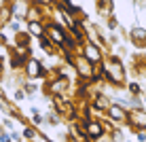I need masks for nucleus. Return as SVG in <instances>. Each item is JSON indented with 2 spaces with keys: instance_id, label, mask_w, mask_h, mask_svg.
Returning <instances> with one entry per match:
<instances>
[{
  "instance_id": "nucleus-8",
  "label": "nucleus",
  "mask_w": 146,
  "mask_h": 142,
  "mask_svg": "<svg viewBox=\"0 0 146 142\" xmlns=\"http://www.w3.org/2000/svg\"><path fill=\"white\" fill-rule=\"evenodd\" d=\"M129 38L135 47H144L146 45V30L144 28H131L129 30Z\"/></svg>"
},
{
  "instance_id": "nucleus-3",
  "label": "nucleus",
  "mask_w": 146,
  "mask_h": 142,
  "mask_svg": "<svg viewBox=\"0 0 146 142\" xmlns=\"http://www.w3.org/2000/svg\"><path fill=\"white\" fill-rule=\"evenodd\" d=\"M68 85H70V79H68V77L53 79L51 83H49V93L55 95V98H62V95H64V91L68 89Z\"/></svg>"
},
{
  "instance_id": "nucleus-22",
  "label": "nucleus",
  "mask_w": 146,
  "mask_h": 142,
  "mask_svg": "<svg viewBox=\"0 0 146 142\" xmlns=\"http://www.w3.org/2000/svg\"><path fill=\"white\" fill-rule=\"evenodd\" d=\"M144 104H146V98H144Z\"/></svg>"
},
{
  "instance_id": "nucleus-15",
  "label": "nucleus",
  "mask_w": 146,
  "mask_h": 142,
  "mask_svg": "<svg viewBox=\"0 0 146 142\" xmlns=\"http://www.w3.org/2000/svg\"><path fill=\"white\" fill-rule=\"evenodd\" d=\"M23 138L34 140V138H36V129H34V127H26V129H23Z\"/></svg>"
},
{
  "instance_id": "nucleus-11",
  "label": "nucleus",
  "mask_w": 146,
  "mask_h": 142,
  "mask_svg": "<svg viewBox=\"0 0 146 142\" xmlns=\"http://www.w3.org/2000/svg\"><path fill=\"white\" fill-rule=\"evenodd\" d=\"M28 9H30V4L28 2H23V0H15L13 2V9H11V15H15V17H26L28 15Z\"/></svg>"
},
{
  "instance_id": "nucleus-7",
  "label": "nucleus",
  "mask_w": 146,
  "mask_h": 142,
  "mask_svg": "<svg viewBox=\"0 0 146 142\" xmlns=\"http://www.w3.org/2000/svg\"><path fill=\"white\" fill-rule=\"evenodd\" d=\"M26 74L30 79H38L40 74H42V64H40L38 59H28L26 62Z\"/></svg>"
},
{
  "instance_id": "nucleus-20",
  "label": "nucleus",
  "mask_w": 146,
  "mask_h": 142,
  "mask_svg": "<svg viewBox=\"0 0 146 142\" xmlns=\"http://www.w3.org/2000/svg\"><path fill=\"white\" fill-rule=\"evenodd\" d=\"M9 26L13 28V32H19V21H17V19H15V21H11Z\"/></svg>"
},
{
  "instance_id": "nucleus-16",
  "label": "nucleus",
  "mask_w": 146,
  "mask_h": 142,
  "mask_svg": "<svg viewBox=\"0 0 146 142\" xmlns=\"http://www.w3.org/2000/svg\"><path fill=\"white\" fill-rule=\"evenodd\" d=\"M15 102H23V100H26V91H21V89H17L15 91Z\"/></svg>"
},
{
  "instance_id": "nucleus-4",
  "label": "nucleus",
  "mask_w": 146,
  "mask_h": 142,
  "mask_svg": "<svg viewBox=\"0 0 146 142\" xmlns=\"http://www.w3.org/2000/svg\"><path fill=\"white\" fill-rule=\"evenodd\" d=\"M83 127H85V136H89V138L100 140L104 136V125L98 123V121H85Z\"/></svg>"
},
{
  "instance_id": "nucleus-2",
  "label": "nucleus",
  "mask_w": 146,
  "mask_h": 142,
  "mask_svg": "<svg viewBox=\"0 0 146 142\" xmlns=\"http://www.w3.org/2000/svg\"><path fill=\"white\" fill-rule=\"evenodd\" d=\"M72 62H74V66H76V72H78L83 79H91V77H95V68H93V64L89 62V59H85L83 55L74 57Z\"/></svg>"
},
{
  "instance_id": "nucleus-12",
  "label": "nucleus",
  "mask_w": 146,
  "mask_h": 142,
  "mask_svg": "<svg viewBox=\"0 0 146 142\" xmlns=\"http://www.w3.org/2000/svg\"><path fill=\"white\" fill-rule=\"evenodd\" d=\"M28 32L32 34V36H44V28L40 21H28Z\"/></svg>"
},
{
  "instance_id": "nucleus-13",
  "label": "nucleus",
  "mask_w": 146,
  "mask_h": 142,
  "mask_svg": "<svg viewBox=\"0 0 146 142\" xmlns=\"http://www.w3.org/2000/svg\"><path fill=\"white\" fill-rule=\"evenodd\" d=\"M40 47L44 53H55V45L49 40V36H40Z\"/></svg>"
},
{
  "instance_id": "nucleus-5",
  "label": "nucleus",
  "mask_w": 146,
  "mask_h": 142,
  "mask_svg": "<svg viewBox=\"0 0 146 142\" xmlns=\"http://www.w3.org/2000/svg\"><path fill=\"white\" fill-rule=\"evenodd\" d=\"M83 57H85V59H89L91 64H98L100 59H102V51H100L98 45L87 43V45H85V49H83Z\"/></svg>"
},
{
  "instance_id": "nucleus-1",
  "label": "nucleus",
  "mask_w": 146,
  "mask_h": 142,
  "mask_svg": "<svg viewBox=\"0 0 146 142\" xmlns=\"http://www.w3.org/2000/svg\"><path fill=\"white\" fill-rule=\"evenodd\" d=\"M104 72H106V77L108 81H112V83H117V85H123L125 83V68H123V64L119 62V59H108L106 64H104Z\"/></svg>"
},
{
  "instance_id": "nucleus-18",
  "label": "nucleus",
  "mask_w": 146,
  "mask_h": 142,
  "mask_svg": "<svg viewBox=\"0 0 146 142\" xmlns=\"http://www.w3.org/2000/svg\"><path fill=\"white\" fill-rule=\"evenodd\" d=\"M129 91H133V93H138V91H140V85H138V83H129Z\"/></svg>"
},
{
  "instance_id": "nucleus-14",
  "label": "nucleus",
  "mask_w": 146,
  "mask_h": 142,
  "mask_svg": "<svg viewBox=\"0 0 146 142\" xmlns=\"http://www.w3.org/2000/svg\"><path fill=\"white\" fill-rule=\"evenodd\" d=\"M9 21H11V9L2 7V9H0V28H4Z\"/></svg>"
},
{
  "instance_id": "nucleus-10",
  "label": "nucleus",
  "mask_w": 146,
  "mask_h": 142,
  "mask_svg": "<svg viewBox=\"0 0 146 142\" xmlns=\"http://www.w3.org/2000/svg\"><path fill=\"white\" fill-rule=\"evenodd\" d=\"M108 115H110V119L117 121V123H119V121H125V119H127V113H125V108H123L121 104H112V106L108 108Z\"/></svg>"
},
{
  "instance_id": "nucleus-17",
  "label": "nucleus",
  "mask_w": 146,
  "mask_h": 142,
  "mask_svg": "<svg viewBox=\"0 0 146 142\" xmlns=\"http://www.w3.org/2000/svg\"><path fill=\"white\" fill-rule=\"evenodd\" d=\"M23 91H26V93H34V91H36V85H34V83H26Z\"/></svg>"
},
{
  "instance_id": "nucleus-21",
  "label": "nucleus",
  "mask_w": 146,
  "mask_h": 142,
  "mask_svg": "<svg viewBox=\"0 0 146 142\" xmlns=\"http://www.w3.org/2000/svg\"><path fill=\"white\" fill-rule=\"evenodd\" d=\"M138 140L140 142H146V134H144V131H138Z\"/></svg>"
},
{
  "instance_id": "nucleus-19",
  "label": "nucleus",
  "mask_w": 146,
  "mask_h": 142,
  "mask_svg": "<svg viewBox=\"0 0 146 142\" xmlns=\"http://www.w3.org/2000/svg\"><path fill=\"white\" fill-rule=\"evenodd\" d=\"M32 121H34V123H42V115H32Z\"/></svg>"
},
{
  "instance_id": "nucleus-23",
  "label": "nucleus",
  "mask_w": 146,
  "mask_h": 142,
  "mask_svg": "<svg viewBox=\"0 0 146 142\" xmlns=\"http://www.w3.org/2000/svg\"><path fill=\"white\" fill-rule=\"evenodd\" d=\"M127 142H133V140H127Z\"/></svg>"
},
{
  "instance_id": "nucleus-6",
  "label": "nucleus",
  "mask_w": 146,
  "mask_h": 142,
  "mask_svg": "<svg viewBox=\"0 0 146 142\" xmlns=\"http://www.w3.org/2000/svg\"><path fill=\"white\" fill-rule=\"evenodd\" d=\"M55 106H57L59 115L66 117V119H72L74 117V106L68 102V100H62V98H55Z\"/></svg>"
},
{
  "instance_id": "nucleus-9",
  "label": "nucleus",
  "mask_w": 146,
  "mask_h": 142,
  "mask_svg": "<svg viewBox=\"0 0 146 142\" xmlns=\"http://www.w3.org/2000/svg\"><path fill=\"white\" fill-rule=\"evenodd\" d=\"M47 34H49V40H51L53 45H64V38H66V32H64V30L59 28V26H49Z\"/></svg>"
}]
</instances>
